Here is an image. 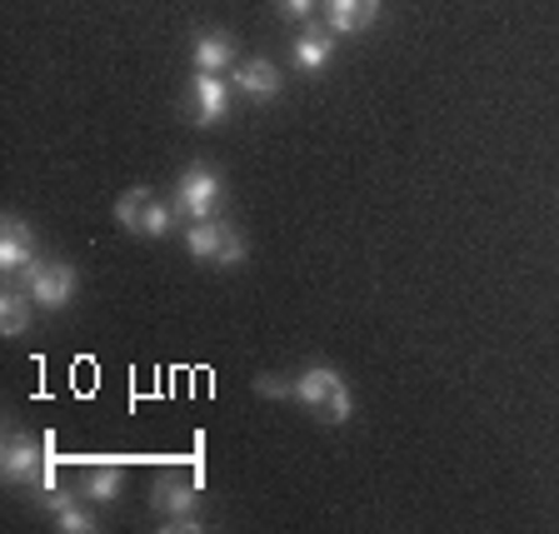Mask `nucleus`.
<instances>
[{
	"label": "nucleus",
	"instance_id": "obj_1",
	"mask_svg": "<svg viewBox=\"0 0 559 534\" xmlns=\"http://www.w3.org/2000/svg\"><path fill=\"white\" fill-rule=\"evenodd\" d=\"M255 390L260 395H275V400H295V405H305L314 419H325V425H345L349 410H355L345 375L330 370V365H310V370H300L295 380H270V375H260Z\"/></svg>",
	"mask_w": 559,
	"mask_h": 534
},
{
	"label": "nucleus",
	"instance_id": "obj_2",
	"mask_svg": "<svg viewBox=\"0 0 559 534\" xmlns=\"http://www.w3.org/2000/svg\"><path fill=\"white\" fill-rule=\"evenodd\" d=\"M0 475L15 489H35V500H46L56 489V440L46 435V444L31 435H11L0 444Z\"/></svg>",
	"mask_w": 559,
	"mask_h": 534
},
{
	"label": "nucleus",
	"instance_id": "obj_3",
	"mask_svg": "<svg viewBox=\"0 0 559 534\" xmlns=\"http://www.w3.org/2000/svg\"><path fill=\"white\" fill-rule=\"evenodd\" d=\"M170 205L180 210L186 221H210V215L225 205L221 170H210V165H186V170H180V180H175Z\"/></svg>",
	"mask_w": 559,
	"mask_h": 534
},
{
	"label": "nucleus",
	"instance_id": "obj_4",
	"mask_svg": "<svg viewBox=\"0 0 559 534\" xmlns=\"http://www.w3.org/2000/svg\"><path fill=\"white\" fill-rule=\"evenodd\" d=\"M21 285L31 290V300L40 305V310H66V305L75 300L81 275H75L70 260H35V265L21 275Z\"/></svg>",
	"mask_w": 559,
	"mask_h": 534
},
{
	"label": "nucleus",
	"instance_id": "obj_5",
	"mask_svg": "<svg viewBox=\"0 0 559 534\" xmlns=\"http://www.w3.org/2000/svg\"><path fill=\"white\" fill-rule=\"evenodd\" d=\"M151 505L160 514V530H205L200 524V495L195 485H180V479H155L151 489Z\"/></svg>",
	"mask_w": 559,
	"mask_h": 534
},
{
	"label": "nucleus",
	"instance_id": "obj_6",
	"mask_svg": "<svg viewBox=\"0 0 559 534\" xmlns=\"http://www.w3.org/2000/svg\"><path fill=\"white\" fill-rule=\"evenodd\" d=\"M186 110L195 126H221L230 116V85L221 75H210V70H195V81L186 91Z\"/></svg>",
	"mask_w": 559,
	"mask_h": 534
},
{
	"label": "nucleus",
	"instance_id": "obj_7",
	"mask_svg": "<svg viewBox=\"0 0 559 534\" xmlns=\"http://www.w3.org/2000/svg\"><path fill=\"white\" fill-rule=\"evenodd\" d=\"M235 85H240L245 100L270 105L280 91H285V75H280V66L270 56H250L245 66H235Z\"/></svg>",
	"mask_w": 559,
	"mask_h": 534
},
{
	"label": "nucleus",
	"instance_id": "obj_8",
	"mask_svg": "<svg viewBox=\"0 0 559 534\" xmlns=\"http://www.w3.org/2000/svg\"><path fill=\"white\" fill-rule=\"evenodd\" d=\"M35 265V230L21 215H5L0 221V270L5 275H25Z\"/></svg>",
	"mask_w": 559,
	"mask_h": 534
},
{
	"label": "nucleus",
	"instance_id": "obj_9",
	"mask_svg": "<svg viewBox=\"0 0 559 534\" xmlns=\"http://www.w3.org/2000/svg\"><path fill=\"white\" fill-rule=\"evenodd\" d=\"M325 5V25L335 35H360L380 21V0H320Z\"/></svg>",
	"mask_w": 559,
	"mask_h": 534
},
{
	"label": "nucleus",
	"instance_id": "obj_10",
	"mask_svg": "<svg viewBox=\"0 0 559 534\" xmlns=\"http://www.w3.org/2000/svg\"><path fill=\"white\" fill-rule=\"evenodd\" d=\"M330 60H335V31L320 25V21H310L300 31V40H295V66L314 75V70H325Z\"/></svg>",
	"mask_w": 559,
	"mask_h": 534
},
{
	"label": "nucleus",
	"instance_id": "obj_11",
	"mask_svg": "<svg viewBox=\"0 0 559 534\" xmlns=\"http://www.w3.org/2000/svg\"><path fill=\"white\" fill-rule=\"evenodd\" d=\"M40 510H46L50 520H56V530H60V534H95V530H100V524L91 520V510H85V505L75 500V495H60V489H50L46 500H40Z\"/></svg>",
	"mask_w": 559,
	"mask_h": 534
},
{
	"label": "nucleus",
	"instance_id": "obj_12",
	"mask_svg": "<svg viewBox=\"0 0 559 534\" xmlns=\"http://www.w3.org/2000/svg\"><path fill=\"white\" fill-rule=\"evenodd\" d=\"M190 60L195 70H210V75H221V70L235 66V40L225 31H200L195 46H190Z\"/></svg>",
	"mask_w": 559,
	"mask_h": 534
},
{
	"label": "nucleus",
	"instance_id": "obj_13",
	"mask_svg": "<svg viewBox=\"0 0 559 534\" xmlns=\"http://www.w3.org/2000/svg\"><path fill=\"white\" fill-rule=\"evenodd\" d=\"M31 315H35V300L25 285H11L0 295V335H25L31 330Z\"/></svg>",
	"mask_w": 559,
	"mask_h": 534
},
{
	"label": "nucleus",
	"instance_id": "obj_14",
	"mask_svg": "<svg viewBox=\"0 0 559 534\" xmlns=\"http://www.w3.org/2000/svg\"><path fill=\"white\" fill-rule=\"evenodd\" d=\"M221 240H225V221H190V230H186V250L195 260H210L215 265V256H221Z\"/></svg>",
	"mask_w": 559,
	"mask_h": 534
},
{
	"label": "nucleus",
	"instance_id": "obj_15",
	"mask_svg": "<svg viewBox=\"0 0 559 534\" xmlns=\"http://www.w3.org/2000/svg\"><path fill=\"white\" fill-rule=\"evenodd\" d=\"M120 489H126V475H120L116 465H91L81 479V495L85 500H100V505L120 500Z\"/></svg>",
	"mask_w": 559,
	"mask_h": 534
},
{
	"label": "nucleus",
	"instance_id": "obj_16",
	"mask_svg": "<svg viewBox=\"0 0 559 534\" xmlns=\"http://www.w3.org/2000/svg\"><path fill=\"white\" fill-rule=\"evenodd\" d=\"M175 215H180V210L151 195V200H145V210H140V230H135V235H145V240H160V235H170Z\"/></svg>",
	"mask_w": 559,
	"mask_h": 534
},
{
	"label": "nucleus",
	"instance_id": "obj_17",
	"mask_svg": "<svg viewBox=\"0 0 559 534\" xmlns=\"http://www.w3.org/2000/svg\"><path fill=\"white\" fill-rule=\"evenodd\" d=\"M151 195H155L151 186L126 190V195L116 200V225H126V230H140V210H145V200H151Z\"/></svg>",
	"mask_w": 559,
	"mask_h": 534
},
{
	"label": "nucleus",
	"instance_id": "obj_18",
	"mask_svg": "<svg viewBox=\"0 0 559 534\" xmlns=\"http://www.w3.org/2000/svg\"><path fill=\"white\" fill-rule=\"evenodd\" d=\"M245 260H250V245H245V235L235 230V225H225V240H221V256H215V265L235 270V265H245Z\"/></svg>",
	"mask_w": 559,
	"mask_h": 534
},
{
	"label": "nucleus",
	"instance_id": "obj_19",
	"mask_svg": "<svg viewBox=\"0 0 559 534\" xmlns=\"http://www.w3.org/2000/svg\"><path fill=\"white\" fill-rule=\"evenodd\" d=\"M280 15H290V21H310L314 11H320V0H275Z\"/></svg>",
	"mask_w": 559,
	"mask_h": 534
}]
</instances>
